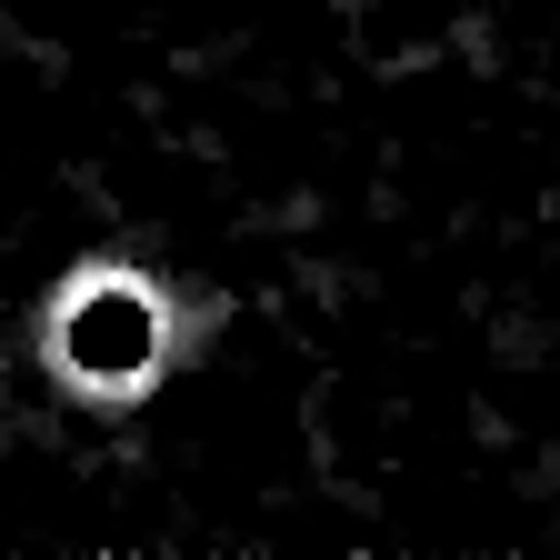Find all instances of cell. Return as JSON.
I'll return each instance as SVG.
<instances>
[{
    "instance_id": "6da1fadb",
    "label": "cell",
    "mask_w": 560,
    "mask_h": 560,
    "mask_svg": "<svg viewBox=\"0 0 560 560\" xmlns=\"http://www.w3.org/2000/svg\"><path fill=\"white\" fill-rule=\"evenodd\" d=\"M210 330H221L210 291H180L171 270L130 260V250H91L81 270L50 280L31 350H40V381L70 410H140Z\"/></svg>"
}]
</instances>
